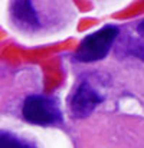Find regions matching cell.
<instances>
[{
	"label": "cell",
	"mask_w": 144,
	"mask_h": 148,
	"mask_svg": "<svg viewBox=\"0 0 144 148\" xmlns=\"http://www.w3.org/2000/svg\"><path fill=\"white\" fill-rule=\"evenodd\" d=\"M120 29L114 25H105L99 30L85 36L75 50V59L79 62H96L104 59L118 36Z\"/></svg>",
	"instance_id": "1"
},
{
	"label": "cell",
	"mask_w": 144,
	"mask_h": 148,
	"mask_svg": "<svg viewBox=\"0 0 144 148\" xmlns=\"http://www.w3.org/2000/svg\"><path fill=\"white\" fill-rule=\"evenodd\" d=\"M22 114L28 122L35 125H53L62 119L58 105L43 95L28 97L25 99Z\"/></svg>",
	"instance_id": "2"
},
{
	"label": "cell",
	"mask_w": 144,
	"mask_h": 148,
	"mask_svg": "<svg viewBox=\"0 0 144 148\" xmlns=\"http://www.w3.org/2000/svg\"><path fill=\"white\" fill-rule=\"evenodd\" d=\"M101 101L102 97L95 89L88 82H82L71 98V103H69L71 114L75 118H85L95 109L98 103H101Z\"/></svg>",
	"instance_id": "3"
},
{
	"label": "cell",
	"mask_w": 144,
	"mask_h": 148,
	"mask_svg": "<svg viewBox=\"0 0 144 148\" xmlns=\"http://www.w3.org/2000/svg\"><path fill=\"white\" fill-rule=\"evenodd\" d=\"M10 17L13 23L23 30H36L41 23L36 10L29 0H14L10 3Z\"/></svg>",
	"instance_id": "4"
},
{
	"label": "cell",
	"mask_w": 144,
	"mask_h": 148,
	"mask_svg": "<svg viewBox=\"0 0 144 148\" xmlns=\"http://www.w3.org/2000/svg\"><path fill=\"white\" fill-rule=\"evenodd\" d=\"M0 148H30V147H29L26 143L20 141L19 138L10 135L9 132H1Z\"/></svg>",
	"instance_id": "5"
},
{
	"label": "cell",
	"mask_w": 144,
	"mask_h": 148,
	"mask_svg": "<svg viewBox=\"0 0 144 148\" xmlns=\"http://www.w3.org/2000/svg\"><path fill=\"white\" fill-rule=\"evenodd\" d=\"M128 53L144 60V39H133L128 45Z\"/></svg>",
	"instance_id": "6"
},
{
	"label": "cell",
	"mask_w": 144,
	"mask_h": 148,
	"mask_svg": "<svg viewBox=\"0 0 144 148\" xmlns=\"http://www.w3.org/2000/svg\"><path fill=\"white\" fill-rule=\"evenodd\" d=\"M137 30H138L141 35H144V20H141V22L138 23V26H137Z\"/></svg>",
	"instance_id": "7"
}]
</instances>
